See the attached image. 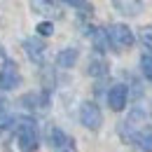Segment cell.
I'll return each mask as SVG.
<instances>
[{
  "label": "cell",
  "mask_w": 152,
  "mask_h": 152,
  "mask_svg": "<svg viewBox=\"0 0 152 152\" xmlns=\"http://www.w3.org/2000/svg\"><path fill=\"white\" fill-rule=\"evenodd\" d=\"M17 131V140H19L21 152H35L40 148V136H38V126L33 119H17V124H12Z\"/></svg>",
  "instance_id": "1"
},
{
  "label": "cell",
  "mask_w": 152,
  "mask_h": 152,
  "mask_svg": "<svg viewBox=\"0 0 152 152\" xmlns=\"http://www.w3.org/2000/svg\"><path fill=\"white\" fill-rule=\"evenodd\" d=\"M108 42L113 45L115 49H129L133 45V33L129 26H124V23H113L108 31Z\"/></svg>",
  "instance_id": "2"
},
{
  "label": "cell",
  "mask_w": 152,
  "mask_h": 152,
  "mask_svg": "<svg viewBox=\"0 0 152 152\" xmlns=\"http://www.w3.org/2000/svg\"><path fill=\"white\" fill-rule=\"evenodd\" d=\"M21 84V73L14 61H5V66L0 68V89L12 91Z\"/></svg>",
  "instance_id": "3"
},
{
  "label": "cell",
  "mask_w": 152,
  "mask_h": 152,
  "mask_svg": "<svg viewBox=\"0 0 152 152\" xmlns=\"http://www.w3.org/2000/svg\"><path fill=\"white\" fill-rule=\"evenodd\" d=\"M47 143H49V148H52L54 152H75V140H73L66 131L56 129V126L49 129V138H47Z\"/></svg>",
  "instance_id": "4"
},
{
  "label": "cell",
  "mask_w": 152,
  "mask_h": 152,
  "mask_svg": "<svg viewBox=\"0 0 152 152\" xmlns=\"http://www.w3.org/2000/svg\"><path fill=\"white\" fill-rule=\"evenodd\" d=\"M80 122H82L87 129L96 131V129L103 124V115H101V110H98V105L91 103V101L82 103V108H80Z\"/></svg>",
  "instance_id": "5"
},
{
  "label": "cell",
  "mask_w": 152,
  "mask_h": 152,
  "mask_svg": "<svg viewBox=\"0 0 152 152\" xmlns=\"http://www.w3.org/2000/svg\"><path fill=\"white\" fill-rule=\"evenodd\" d=\"M126 98H129V89H126L124 84H113V87H110V91H108V105L113 108L115 113L124 110Z\"/></svg>",
  "instance_id": "6"
},
{
  "label": "cell",
  "mask_w": 152,
  "mask_h": 152,
  "mask_svg": "<svg viewBox=\"0 0 152 152\" xmlns=\"http://www.w3.org/2000/svg\"><path fill=\"white\" fill-rule=\"evenodd\" d=\"M23 49H26V56L35 63H42L45 61V42L40 38H28L23 40Z\"/></svg>",
  "instance_id": "7"
},
{
  "label": "cell",
  "mask_w": 152,
  "mask_h": 152,
  "mask_svg": "<svg viewBox=\"0 0 152 152\" xmlns=\"http://www.w3.org/2000/svg\"><path fill=\"white\" fill-rule=\"evenodd\" d=\"M77 58H80V52H77L75 47H68V49H61L56 56V63L58 68H73L77 63Z\"/></svg>",
  "instance_id": "8"
},
{
  "label": "cell",
  "mask_w": 152,
  "mask_h": 152,
  "mask_svg": "<svg viewBox=\"0 0 152 152\" xmlns=\"http://www.w3.org/2000/svg\"><path fill=\"white\" fill-rule=\"evenodd\" d=\"M87 35L91 38L96 52H105V49H108V33H105L103 28H89V31H87Z\"/></svg>",
  "instance_id": "9"
},
{
  "label": "cell",
  "mask_w": 152,
  "mask_h": 152,
  "mask_svg": "<svg viewBox=\"0 0 152 152\" xmlns=\"http://www.w3.org/2000/svg\"><path fill=\"white\" fill-rule=\"evenodd\" d=\"M113 5H115V10H117V12L129 14V17L138 14V12L143 10V2H136V0H115Z\"/></svg>",
  "instance_id": "10"
},
{
  "label": "cell",
  "mask_w": 152,
  "mask_h": 152,
  "mask_svg": "<svg viewBox=\"0 0 152 152\" xmlns=\"http://www.w3.org/2000/svg\"><path fill=\"white\" fill-rule=\"evenodd\" d=\"M133 140H136L145 152H152V126H143L140 131L133 136Z\"/></svg>",
  "instance_id": "11"
},
{
  "label": "cell",
  "mask_w": 152,
  "mask_h": 152,
  "mask_svg": "<svg viewBox=\"0 0 152 152\" xmlns=\"http://www.w3.org/2000/svg\"><path fill=\"white\" fill-rule=\"evenodd\" d=\"M105 73H108V66H105L101 58H94V61H89V75L101 77V75H105Z\"/></svg>",
  "instance_id": "12"
},
{
  "label": "cell",
  "mask_w": 152,
  "mask_h": 152,
  "mask_svg": "<svg viewBox=\"0 0 152 152\" xmlns=\"http://www.w3.org/2000/svg\"><path fill=\"white\" fill-rule=\"evenodd\" d=\"M140 68H143V75L152 80V54H143L140 56Z\"/></svg>",
  "instance_id": "13"
},
{
  "label": "cell",
  "mask_w": 152,
  "mask_h": 152,
  "mask_svg": "<svg viewBox=\"0 0 152 152\" xmlns=\"http://www.w3.org/2000/svg\"><path fill=\"white\" fill-rule=\"evenodd\" d=\"M140 42H143L148 49H152V26H143V28H140Z\"/></svg>",
  "instance_id": "14"
},
{
  "label": "cell",
  "mask_w": 152,
  "mask_h": 152,
  "mask_svg": "<svg viewBox=\"0 0 152 152\" xmlns=\"http://www.w3.org/2000/svg\"><path fill=\"white\" fill-rule=\"evenodd\" d=\"M12 115L7 113L5 108H2V103H0V129H7V126H12Z\"/></svg>",
  "instance_id": "15"
},
{
  "label": "cell",
  "mask_w": 152,
  "mask_h": 152,
  "mask_svg": "<svg viewBox=\"0 0 152 152\" xmlns=\"http://www.w3.org/2000/svg\"><path fill=\"white\" fill-rule=\"evenodd\" d=\"M70 7H75V10H80V14H91L94 12V7L89 5V2H77V0H73V2H68Z\"/></svg>",
  "instance_id": "16"
},
{
  "label": "cell",
  "mask_w": 152,
  "mask_h": 152,
  "mask_svg": "<svg viewBox=\"0 0 152 152\" xmlns=\"http://www.w3.org/2000/svg\"><path fill=\"white\" fill-rule=\"evenodd\" d=\"M35 31H38L40 35H47V38H49V35L54 33V23H52V21H42V23H38Z\"/></svg>",
  "instance_id": "17"
}]
</instances>
